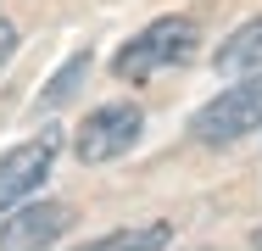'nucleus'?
Returning <instances> with one entry per match:
<instances>
[{"mask_svg": "<svg viewBox=\"0 0 262 251\" xmlns=\"http://www.w3.org/2000/svg\"><path fill=\"white\" fill-rule=\"evenodd\" d=\"M195 45H201L195 17H157L140 39H128V45L112 56V73H117L123 84H140V78H151V73H162V67L190 61Z\"/></svg>", "mask_w": 262, "mask_h": 251, "instance_id": "f257e3e1", "label": "nucleus"}, {"mask_svg": "<svg viewBox=\"0 0 262 251\" xmlns=\"http://www.w3.org/2000/svg\"><path fill=\"white\" fill-rule=\"evenodd\" d=\"M190 129H195L201 145H229V140L262 129V73H246L240 84H229L217 100H207Z\"/></svg>", "mask_w": 262, "mask_h": 251, "instance_id": "f03ea898", "label": "nucleus"}, {"mask_svg": "<svg viewBox=\"0 0 262 251\" xmlns=\"http://www.w3.org/2000/svg\"><path fill=\"white\" fill-rule=\"evenodd\" d=\"M140 134H145V112L134 100H112V106H95L90 112V123L73 140V156L84 168H101V162H117L123 151H134Z\"/></svg>", "mask_w": 262, "mask_h": 251, "instance_id": "7ed1b4c3", "label": "nucleus"}, {"mask_svg": "<svg viewBox=\"0 0 262 251\" xmlns=\"http://www.w3.org/2000/svg\"><path fill=\"white\" fill-rule=\"evenodd\" d=\"M73 218L78 212L67 201H28L0 218V251H45L73 229Z\"/></svg>", "mask_w": 262, "mask_h": 251, "instance_id": "20e7f679", "label": "nucleus"}, {"mask_svg": "<svg viewBox=\"0 0 262 251\" xmlns=\"http://www.w3.org/2000/svg\"><path fill=\"white\" fill-rule=\"evenodd\" d=\"M56 151H61V129H45V134H34V140H23V145H11L0 156V212L45 184Z\"/></svg>", "mask_w": 262, "mask_h": 251, "instance_id": "39448f33", "label": "nucleus"}, {"mask_svg": "<svg viewBox=\"0 0 262 251\" xmlns=\"http://www.w3.org/2000/svg\"><path fill=\"white\" fill-rule=\"evenodd\" d=\"M212 73H217V78H246V73H262V17L240 23L223 45L212 50Z\"/></svg>", "mask_w": 262, "mask_h": 251, "instance_id": "423d86ee", "label": "nucleus"}, {"mask_svg": "<svg viewBox=\"0 0 262 251\" xmlns=\"http://www.w3.org/2000/svg\"><path fill=\"white\" fill-rule=\"evenodd\" d=\"M167 240H173V223H128V229H112L78 251H162Z\"/></svg>", "mask_w": 262, "mask_h": 251, "instance_id": "0eeeda50", "label": "nucleus"}, {"mask_svg": "<svg viewBox=\"0 0 262 251\" xmlns=\"http://www.w3.org/2000/svg\"><path fill=\"white\" fill-rule=\"evenodd\" d=\"M90 67H95V56H90V50H78V56H67V67L56 73L51 84H45V95H39V112H56V106H67V100L78 95V84L90 78Z\"/></svg>", "mask_w": 262, "mask_h": 251, "instance_id": "6e6552de", "label": "nucleus"}, {"mask_svg": "<svg viewBox=\"0 0 262 251\" xmlns=\"http://www.w3.org/2000/svg\"><path fill=\"white\" fill-rule=\"evenodd\" d=\"M11 56H17V28H11V23H0V67H6Z\"/></svg>", "mask_w": 262, "mask_h": 251, "instance_id": "1a4fd4ad", "label": "nucleus"}, {"mask_svg": "<svg viewBox=\"0 0 262 251\" xmlns=\"http://www.w3.org/2000/svg\"><path fill=\"white\" fill-rule=\"evenodd\" d=\"M251 246H257V251H262V229H257V235H251Z\"/></svg>", "mask_w": 262, "mask_h": 251, "instance_id": "9d476101", "label": "nucleus"}]
</instances>
